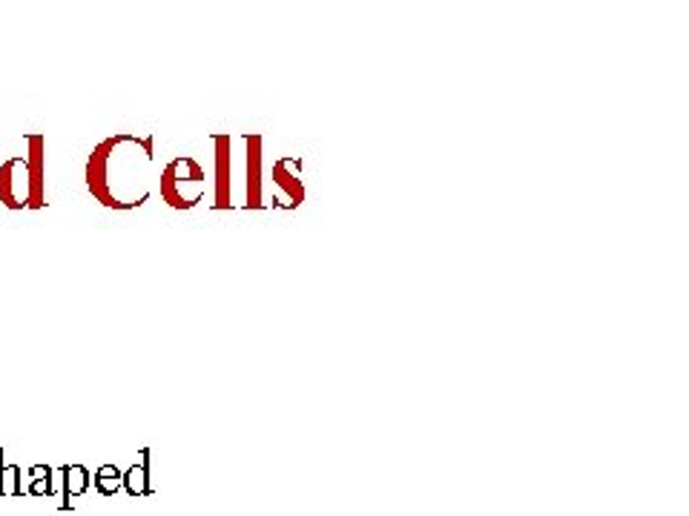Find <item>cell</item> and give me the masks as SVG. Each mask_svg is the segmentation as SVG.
Returning <instances> with one entry per match:
<instances>
[{
  "label": "cell",
  "instance_id": "obj_9",
  "mask_svg": "<svg viewBox=\"0 0 689 516\" xmlns=\"http://www.w3.org/2000/svg\"><path fill=\"white\" fill-rule=\"evenodd\" d=\"M64 496L72 499V496H83L90 490V482L92 476L90 471L83 468V465H64Z\"/></svg>",
  "mask_w": 689,
  "mask_h": 516
},
{
  "label": "cell",
  "instance_id": "obj_7",
  "mask_svg": "<svg viewBox=\"0 0 689 516\" xmlns=\"http://www.w3.org/2000/svg\"><path fill=\"white\" fill-rule=\"evenodd\" d=\"M245 146H247V199L245 207L247 210H262V135L259 132H247L245 135Z\"/></svg>",
  "mask_w": 689,
  "mask_h": 516
},
{
  "label": "cell",
  "instance_id": "obj_11",
  "mask_svg": "<svg viewBox=\"0 0 689 516\" xmlns=\"http://www.w3.org/2000/svg\"><path fill=\"white\" fill-rule=\"evenodd\" d=\"M0 496H23L20 468L18 465H4V448H0Z\"/></svg>",
  "mask_w": 689,
  "mask_h": 516
},
{
  "label": "cell",
  "instance_id": "obj_12",
  "mask_svg": "<svg viewBox=\"0 0 689 516\" xmlns=\"http://www.w3.org/2000/svg\"><path fill=\"white\" fill-rule=\"evenodd\" d=\"M95 482V490H98L101 496H115L121 490V471L115 468V465H101L98 473L92 476Z\"/></svg>",
  "mask_w": 689,
  "mask_h": 516
},
{
  "label": "cell",
  "instance_id": "obj_8",
  "mask_svg": "<svg viewBox=\"0 0 689 516\" xmlns=\"http://www.w3.org/2000/svg\"><path fill=\"white\" fill-rule=\"evenodd\" d=\"M121 488L127 490L132 499L138 496H153V485H150V450H141V465H132L124 473H121Z\"/></svg>",
  "mask_w": 689,
  "mask_h": 516
},
{
  "label": "cell",
  "instance_id": "obj_10",
  "mask_svg": "<svg viewBox=\"0 0 689 516\" xmlns=\"http://www.w3.org/2000/svg\"><path fill=\"white\" fill-rule=\"evenodd\" d=\"M29 479H32V485L23 490V494H29V496H52L55 485H52V468H50V465H32Z\"/></svg>",
  "mask_w": 689,
  "mask_h": 516
},
{
  "label": "cell",
  "instance_id": "obj_6",
  "mask_svg": "<svg viewBox=\"0 0 689 516\" xmlns=\"http://www.w3.org/2000/svg\"><path fill=\"white\" fill-rule=\"evenodd\" d=\"M29 210H43L46 204V138L43 135H29Z\"/></svg>",
  "mask_w": 689,
  "mask_h": 516
},
{
  "label": "cell",
  "instance_id": "obj_2",
  "mask_svg": "<svg viewBox=\"0 0 689 516\" xmlns=\"http://www.w3.org/2000/svg\"><path fill=\"white\" fill-rule=\"evenodd\" d=\"M161 199L173 210H192L204 199V169L196 158L178 155L161 169Z\"/></svg>",
  "mask_w": 689,
  "mask_h": 516
},
{
  "label": "cell",
  "instance_id": "obj_5",
  "mask_svg": "<svg viewBox=\"0 0 689 516\" xmlns=\"http://www.w3.org/2000/svg\"><path fill=\"white\" fill-rule=\"evenodd\" d=\"M215 146V195L213 207L215 210H230L233 207V158H230V135H213Z\"/></svg>",
  "mask_w": 689,
  "mask_h": 516
},
{
  "label": "cell",
  "instance_id": "obj_3",
  "mask_svg": "<svg viewBox=\"0 0 689 516\" xmlns=\"http://www.w3.org/2000/svg\"><path fill=\"white\" fill-rule=\"evenodd\" d=\"M299 172H301V158H294V155H285L273 164V184L279 190L273 195V207H279V210H296V207L305 204V184H301Z\"/></svg>",
  "mask_w": 689,
  "mask_h": 516
},
{
  "label": "cell",
  "instance_id": "obj_1",
  "mask_svg": "<svg viewBox=\"0 0 689 516\" xmlns=\"http://www.w3.org/2000/svg\"><path fill=\"white\" fill-rule=\"evenodd\" d=\"M153 138L118 132L92 150L87 161V190L106 210H136L150 199Z\"/></svg>",
  "mask_w": 689,
  "mask_h": 516
},
{
  "label": "cell",
  "instance_id": "obj_4",
  "mask_svg": "<svg viewBox=\"0 0 689 516\" xmlns=\"http://www.w3.org/2000/svg\"><path fill=\"white\" fill-rule=\"evenodd\" d=\"M0 204L6 210H27L29 207V167L27 158H9L0 164Z\"/></svg>",
  "mask_w": 689,
  "mask_h": 516
}]
</instances>
